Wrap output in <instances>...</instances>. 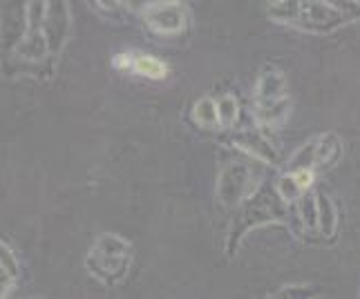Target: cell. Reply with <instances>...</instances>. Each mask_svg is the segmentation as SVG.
<instances>
[{
	"mask_svg": "<svg viewBox=\"0 0 360 299\" xmlns=\"http://www.w3.org/2000/svg\"><path fill=\"white\" fill-rule=\"evenodd\" d=\"M316 201H318V228L325 239H333L338 232V210L325 192H318Z\"/></svg>",
	"mask_w": 360,
	"mask_h": 299,
	"instance_id": "12",
	"label": "cell"
},
{
	"mask_svg": "<svg viewBox=\"0 0 360 299\" xmlns=\"http://www.w3.org/2000/svg\"><path fill=\"white\" fill-rule=\"evenodd\" d=\"M0 268H3L5 272H9V275L14 277V279H18V272H20L18 257L9 248V244H5L3 239H0Z\"/></svg>",
	"mask_w": 360,
	"mask_h": 299,
	"instance_id": "21",
	"label": "cell"
},
{
	"mask_svg": "<svg viewBox=\"0 0 360 299\" xmlns=\"http://www.w3.org/2000/svg\"><path fill=\"white\" fill-rule=\"evenodd\" d=\"M342 157V141L338 134L327 132L318 136V154H316V168L329 170L340 161Z\"/></svg>",
	"mask_w": 360,
	"mask_h": 299,
	"instance_id": "10",
	"label": "cell"
},
{
	"mask_svg": "<svg viewBox=\"0 0 360 299\" xmlns=\"http://www.w3.org/2000/svg\"><path fill=\"white\" fill-rule=\"evenodd\" d=\"M193 119H195L197 126H200V128H206V130L219 126L217 101H215V98H210V96L200 98V101H197V103L193 105Z\"/></svg>",
	"mask_w": 360,
	"mask_h": 299,
	"instance_id": "16",
	"label": "cell"
},
{
	"mask_svg": "<svg viewBox=\"0 0 360 299\" xmlns=\"http://www.w3.org/2000/svg\"><path fill=\"white\" fill-rule=\"evenodd\" d=\"M132 72L139 74V77L150 79V81H164L168 77V65L161 63L159 58H155L150 54H136L134 63H132Z\"/></svg>",
	"mask_w": 360,
	"mask_h": 299,
	"instance_id": "14",
	"label": "cell"
},
{
	"mask_svg": "<svg viewBox=\"0 0 360 299\" xmlns=\"http://www.w3.org/2000/svg\"><path fill=\"white\" fill-rule=\"evenodd\" d=\"M314 295H316L314 288H309V286L293 284V286H282L269 299H314Z\"/></svg>",
	"mask_w": 360,
	"mask_h": 299,
	"instance_id": "20",
	"label": "cell"
},
{
	"mask_svg": "<svg viewBox=\"0 0 360 299\" xmlns=\"http://www.w3.org/2000/svg\"><path fill=\"white\" fill-rule=\"evenodd\" d=\"M287 79L278 67H266L255 83V105H269L287 98Z\"/></svg>",
	"mask_w": 360,
	"mask_h": 299,
	"instance_id": "9",
	"label": "cell"
},
{
	"mask_svg": "<svg viewBox=\"0 0 360 299\" xmlns=\"http://www.w3.org/2000/svg\"><path fill=\"white\" fill-rule=\"evenodd\" d=\"M297 185L302 188V192H309V188H311V183H314V170H307V172H295L293 174Z\"/></svg>",
	"mask_w": 360,
	"mask_h": 299,
	"instance_id": "24",
	"label": "cell"
},
{
	"mask_svg": "<svg viewBox=\"0 0 360 299\" xmlns=\"http://www.w3.org/2000/svg\"><path fill=\"white\" fill-rule=\"evenodd\" d=\"M342 16L347 18V22H356L360 20V3H356V0H345V3H338Z\"/></svg>",
	"mask_w": 360,
	"mask_h": 299,
	"instance_id": "22",
	"label": "cell"
},
{
	"mask_svg": "<svg viewBox=\"0 0 360 299\" xmlns=\"http://www.w3.org/2000/svg\"><path fill=\"white\" fill-rule=\"evenodd\" d=\"M217 117H219V126L221 128H231L235 126V121L240 117V105L238 98L233 94H224L217 98Z\"/></svg>",
	"mask_w": 360,
	"mask_h": 299,
	"instance_id": "17",
	"label": "cell"
},
{
	"mask_svg": "<svg viewBox=\"0 0 360 299\" xmlns=\"http://www.w3.org/2000/svg\"><path fill=\"white\" fill-rule=\"evenodd\" d=\"M291 114V98H282V101L269 103V105H255V119L262 128H278Z\"/></svg>",
	"mask_w": 360,
	"mask_h": 299,
	"instance_id": "11",
	"label": "cell"
},
{
	"mask_svg": "<svg viewBox=\"0 0 360 299\" xmlns=\"http://www.w3.org/2000/svg\"><path fill=\"white\" fill-rule=\"evenodd\" d=\"M276 192H278V197L282 199L284 204H293V201H300V199L307 194V192H302V188L297 185V181H295V177L293 174H282V177L278 179V183H276Z\"/></svg>",
	"mask_w": 360,
	"mask_h": 299,
	"instance_id": "18",
	"label": "cell"
},
{
	"mask_svg": "<svg viewBox=\"0 0 360 299\" xmlns=\"http://www.w3.org/2000/svg\"><path fill=\"white\" fill-rule=\"evenodd\" d=\"M132 63H134V56L132 54H117L115 58H112V67H117V69H132Z\"/></svg>",
	"mask_w": 360,
	"mask_h": 299,
	"instance_id": "25",
	"label": "cell"
},
{
	"mask_svg": "<svg viewBox=\"0 0 360 299\" xmlns=\"http://www.w3.org/2000/svg\"><path fill=\"white\" fill-rule=\"evenodd\" d=\"M269 221H278L276 215H273V201H271V199L251 201V206H248L240 215V219H235V223H233V228L229 232L226 253L233 257L235 251H238V246H240V237L251 230V226L257 228V226H264V223H269Z\"/></svg>",
	"mask_w": 360,
	"mask_h": 299,
	"instance_id": "7",
	"label": "cell"
},
{
	"mask_svg": "<svg viewBox=\"0 0 360 299\" xmlns=\"http://www.w3.org/2000/svg\"><path fill=\"white\" fill-rule=\"evenodd\" d=\"M231 143L242 150L244 154L253 157L257 161H262L266 166H278L280 164V154L276 145H273L262 132H253V130H242L231 139Z\"/></svg>",
	"mask_w": 360,
	"mask_h": 299,
	"instance_id": "8",
	"label": "cell"
},
{
	"mask_svg": "<svg viewBox=\"0 0 360 299\" xmlns=\"http://www.w3.org/2000/svg\"><path fill=\"white\" fill-rule=\"evenodd\" d=\"M347 25V18L338 3H322V0H300V18L295 27L311 34H331Z\"/></svg>",
	"mask_w": 360,
	"mask_h": 299,
	"instance_id": "3",
	"label": "cell"
},
{
	"mask_svg": "<svg viewBox=\"0 0 360 299\" xmlns=\"http://www.w3.org/2000/svg\"><path fill=\"white\" fill-rule=\"evenodd\" d=\"M316 154H318V136L295 150L291 161H289V174L314 170L316 168Z\"/></svg>",
	"mask_w": 360,
	"mask_h": 299,
	"instance_id": "15",
	"label": "cell"
},
{
	"mask_svg": "<svg viewBox=\"0 0 360 299\" xmlns=\"http://www.w3.org/2000/svg\"><path fill=\"white\" fill-rule=\"evenodd\" d=\"M132 264V246L121 234L103 232L98 234L85 257V268L92 277L108 286H115L126 279Z\"/></svg>",
	"mask_w": 360,
	"mask_h": 299,
	"instance_id": "1",
	"label": "cell"
},
{
	"mask_svg": "<svg viewBox=\"0 0 360 299\" xmlns=\"http://www.w3.org/2000/svg\"><path fill=\"white\" fill-rule=\"evenodd\" d=\"M45 14H47V3H27L25 5V36L14 49V54L20 56L27 63H39L43 60L49 49L45 41Z\"/></svg>",
	"mask_w": 360,
	"mask_h": 299,
	"instance_id": "2",
	"label": "cell"
},
{
	"mask_svg": "<svg viewBox=\"0 0 360 299\" xmlns=\"http://www.w3.org/2000/svg\"><path fill=\"white\" fill-rule=\"evenodd\" d=\"M14 277L9 275V272H5L3 268H0V299H7L9 291H11V286H14Z\"/></svg>",
	"mask_w": 360,
	"mask_h": 299,
	"instance_id": "23",
	"label": "cell"
},
{
	"mask_svg": "<svg viewBox=\"0 0 360 299\" xmlns=\"http://www.w3.org/2000/svg\"><path fill=\"white\" fill-rule=\"evenodd\" d=\"M266 7L269 18L280 25L295 27L297 18H300V0H276V3H269Z\"/></svg>",
	"mask_w": 360,
	"mask_h": 299,
	"instance_id": "13",
	"label": "cell"
},
{
	"mask_svg": "<svg viewBox=\"0 0 360 299\" xmlns=\"http://www.w3.org/2000/svg\"><path fill=\"white\" fill-rule=\"evenodd\" d=\"M72 29V14L68 3H47V14H45V41L49 56H58L63 52V47L70 39Z\"/></svg>",
	"mask_w": 360,
	"mask_h": 299,
	"instance_id": "6",
	"label": "cell"
},
{
	"mask_svg": "<svg viewBox=\"0 0 360 299\" xmlns=\"http://www.w3.org/2000/svg\"><path fill=\"white\" fill-rule=\"evenodd\" d=\"M253 174L244 164H226L217 174V201L221 208H235L251 194Z\"/></svg>",
	"mask_w": 360,
	"mask_h": 299,
	"instance_id": "4",
	"label": "cell"
},
{
	"mask_svg": "<svg viewBox=\"0 0 360 299\" xmlns=\"http://www.w3.org/2000/svg\"><path fill=\"white\" fill-rule=\"evenodd\" d=\"M143 20L153 32L172 36L186 29V25H188V11H186V5L175 3V0H170V3H146Z\"/></svg>",
	"mask_w": 360,
	"mask_h": 299,
	"instance_id": "5",
	"label": "cell"
},
{
	"mask_svg": "<svg viewBox=\"0 0 360 299\" xmlns=\"http://www.w3.org/2000/svg\"><path fill=\"white\" fill-rule=\"evenodd\" d=\"M300 217H302L304 228L309 230L318 228V201H316V197H311L309 192L300 199Z\"/></svg>",
	"mask_w": 360,
	"mask_h": 299,
	"instance_id": "19",
	"label": "cell"
}]
</instances>
